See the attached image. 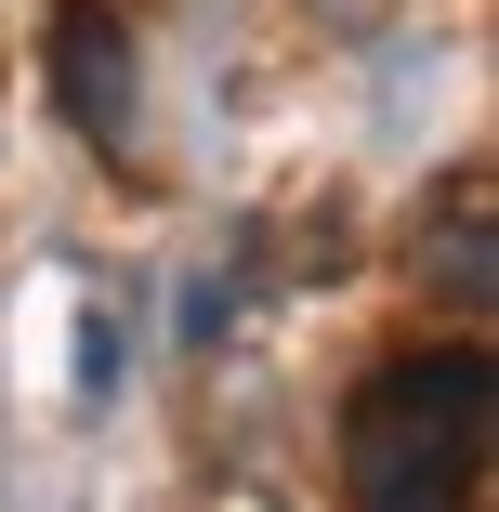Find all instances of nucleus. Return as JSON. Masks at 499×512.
I'll return each instance as SVG.
<instances>
[{
	"mask_svg": "<svg viewBox=\"0 0 499 512\" xmlns=\"http://www.w3.org/2000/svg\"><path fill=\"white\" fill-rule=\"evenodd\" d=\"M53 106L79 145L132 158V106H145V66H132V27L106 14V0H66L53 14Z\"/></svg>",
	"mask_w": 499,
	"mask_h": 512,
	"instance_id": "nucleus-2",
	"label": "nucleus"
},
{
	"mask_svg": "<svg viewBox=\"0 0 499 512\" xmlns=\"http://www.w3.org/2000/svg\"><path fill=\"white\" fill-rule=\"evenodd\" d=\"M79 394H119V329H106V302L79 316Z\"/></svg>",
	"mask_w": 499,
	"mask_h": 512,
	"instance_id": "nucleus-4",
	"label": "nucleus"
},
{
	"mask_svg": "<svg viewBox=\"0 0 499 512\" xmlns=\"http://www.w3.org/2000/svg\"><path fill=\"white\" fill-rule=\"evenodd\" d=\"M421 276H434V302L460 329H486V302H499V171L486 158H460L447 197L421 211Z\"/></svg>",
	"mask_w": 499,
	"mask_h": 512,
	"instance_id": "nucleus-3",
	"label": "nucleus"
},
{
	"mask_svg": "<svg viewBox=\"0 0 499 512\" xmlns=\"http://www.w3.org/2000/svg\"><path fill=\"white\" fill-rule=\"evenodd\" d=\"M486 447H499L486 342H408L342 407V512H473Z\"/></svg>",
	"mask_w": 499,
	"mask_h": 512,
	"instance_id": "nucleus-1",
	"label": "nucleus"
}]
</instances>
